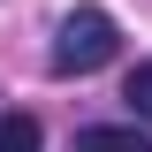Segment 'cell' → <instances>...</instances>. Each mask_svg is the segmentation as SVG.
Returning <instances> with one entry per match:
<instances>
[{
	"mask_svg": "<svg viewBox=\"0 0 152 152\" xmlns=\"http://www.w3.org/2000/svg\"><path fill=\"white\" fill-rule=\"evenodd\" d=\"M46 61H53V76H91V69H107V61H114V15H107V8H69Z\"/></svg>",
	"mask_w": 152,
	"mask_h": 152,
	"instance_id": "obj_1",
	"label": "cell"
},
{
	"mask_svg": "<svg viewBox=\"0 0 152 152\" xmlns=\"http://www.w3.org/2000/svg\"><path fill=\"white\" fill-rule=\"evenodd\" d=\"M76 152H152V137L137 122H91V129H76Z\"/></svg>",
	"mask_w": 152,
	"mask_h": 152,
	"instance_id": "obj_2",
	"label": "cell"
},
{
	"mask_svg": "<svg viewBox=\"0 0 152 152\" xmlns=\"http://www.w3.org/2000/svg\"><path fill=\"white\" fill-rule=\"evenodd\" d=\"M0 152H46V129L31 114H0Z\"/></svg>",
	"mask_w": 152,
	"mask_h": 152,
	"instance_id": "obj_3",
	"label": "cell"
},
{
	"mask_svg": "<svg viewBox=\"0 0 152 152\" xmlns=\"http://www.w3.org/2000/svg\"><path fill=\"white\" fill-rule=\"evenodd\" d=\"M122 99H129V114H145V122H152V61H137V69H129Z\"/></svg>",
	"mask_w": 152,
	"mask_h": 152,
	"instance_id": "obj_4",
	"label": "cell"
}]
</instances>
